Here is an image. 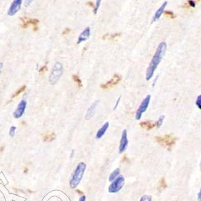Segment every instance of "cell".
I'll return each mask as SVG.
<instances>
[{"label":"cell","instance_id":"obj_1","mask_svg":"<svg viewBox=\"0 0 201 201\" xmlns=\"http://www.w3.org/2000/svg\"><path fill=\"white\" fill-rule=\"evenodd\" d=\"M167 49V43L166 42H161L160 43H159L158 46L156 49V52L154 54L149 66L147 68L146 73V80H149L152 76H153V74L157 68V67L160 63L161 62L165 53Z\"/></svg>","mask_w":201,"mask_h":201},{"label":"cell","instance_id":"obj_2","mask_svg":"<svg viewBox=\"0 0 201 201\" xmlns=\"http://www.w3.org/2000/svg\"><path fill=\"white\" fill-rule=\"evenodd\" d=\"M86 168V165L83 162H81L77 165L70 181V186L71 188H76L80 184L83 178Z\"/></svg>","mask_w":201,"mask_h":201},{"label":"cell","instance_id":"obj_3","mask_svg":"<svg viewBox=\"0 0 201 201\" xmlns=\"http://www.w3.org/2000/svg\"><path fill=\"white\" fill-rule=\"evenodd\" d=\"M63 73V65L59 62H56L52 68L50 75L49 77V82L50 85H55L60 79Z\"/></svg>","mask_w":201,"mask_h":201},{"label":"cell","instance_id":"obj_4","mask_svg":"<svg viewBox=\"0 0 201 201\" xmlns=\"http://www.w3.org/2000/svg\"><path fill=\"white\" fill-rule=\"evenodd\" d=\"M156 141L158 143L161 144L162 146L167 148L169 150H170L175 144L177 138L173 137L170 134H166V135L156 136L155 137Z\"/></svg>","mask_w":201,"mask_h":201},{"label":"cell","instance_id":"obj_5","mask_svg":"<svg viewBox=\"0 0 201 201\" xmlns=\"http://www.w3.org/2000/svg\"><path fill=\"white\" fill-rule=\"evenodd\" d=\"M125 184V180L123 176H118L108 187V191L110 193H117L123 187Z\"/></svg>","mask_w":201,"mask_h":201},{"label":"cell","instance_id":"obj_6","mask_svg":"<svg viewBox=\"0 0 201 201\" xmlns=\"http://www.w3.org/2000/svg\"><path fill=\"white\" fill-rule=\"evenodd\" d=\"M150 99H151V96L150 95H147L146 98L142 101L141 103L140 104V106L138 107L137 110V113L135 114V119L137 120H139L141 119L142 115L146 111L150 103Z\"/></svg>","mask_w":201,"mask_h":201},{"label":"cell","instance_id":"obj_7","mask_svg":"<svg viewBox=\"0 0 201 201\" xmlns=\"http://www.w3.org/2000/svg\"><path fill=\"white\" fill-rule=\"evenodd\" d=\"M27 107V102L24 100H22L18 104L16 109L13 113V117L18 119L24 115V112Z\"/></svg>","mask_w":201,"mask_h":201},{"label":"cell","instance_id":"obj_8","mask_svg":"<svg viewBox=\"0 0 201 201\" xmlns=\"http://www.w3.org/2000/svg\"><path fill=\"white\" fill-rule=\"evenodd\" d=\"M121 79V78L119 74H114L113 77L110 80H109L108 82H107L106 83L104 84L101 85L100 88L103 89H109L110 88L116 86V85H117L120 82Z\"/></svg>","mask_w":201,"mask_h":201},{"label":"cell","instance_id":"obj_9","mask_svg":"<svg viewBox=\"0 0 201 201\" xmlns=\"http://www.w3.org/2000/svg\"><path fill=\"white\" fill-rule=\"evenodd\" d=\"M22 4L21 0H15L11 4L8 11L7 15L10 16L15 15L21 9Z\"/></svg>","mask_w":201,"mask_h":201},{"label":"cell","instance_id":"obj_10","mask_svg":"<svg viewBox=\"0 0 201 201\" xmlns=\"http://www.w3.org/2000/svg\"><path fill=\"white\" fill-rule=\"evenodd\" d=\"M128 145V139H127V131L126 129H124L122 132L121 137L120 140V146H119V152L120 153L124 152Z\"/></svg>","mask_w":201,"mask_h":201},{"label":"cell","instance_id":"obj_11","mask_svg":"<svg viewBox=\"0 0 201 201\" xmlns=\"http://www.w3.org/2000/svg\"><path fill=\"white\" fill-rule=\"evenodd\" d=\"M22 21V27L26 29L30 25L33 26V27H38L39 23V21L37 19H29L26 17L21 18Z\"/></svg>","mask_w":201,"mask_h":201},{"label":"cell","instance_id":"obj_12","mask_svg":"<svg viewBox=\"0 0 201 201\" xmlns=\"http://www.w3.org/2000/svg\"><path fill=\"white\" fill-rule=\"evenodd\" d=\"M99 103V100H96L91 106L89 107L85 115V119L86 120H89L91 119L94 115L95 112L96 110V107L98 106V104Z\"/></svg>","mask_w":201,"mask_h":201},{"label":"cell","instance_id":"obj_13","mask_svg":"<svg viewBox=\"0 0 201 201\" xmlns=\"http://www.w3.org/2000/svg\"><path fill=\"white\" fill-rule=\"evenodd\" d=\"M90 33H91L90 28H89V27H87L86 28H85V30L80 34L78 38L77 43L80 44L81 42L86 41L89 38V36H90Z\"/></svg>","mask_w":201,"mask_h":201},{"label":"cell","instance_id":"obj_14","mask_svg":"<svg viewBox=\"0 0 201 201\" xmlns=\"http://www.w3.org/2000/svg\"><path fill=\"white\" fill-rule=\"evenodd\" d=\"M167 5V1H165L162 6L156 10V12H155L153 17V19H152V22H156L161 17V16L162 15V14L163 13V12H164L165 8L166 7Z\"/></svg>","mask_w":201,"mask_h":201},{"label":"cell","instance_id":"obj_15","mask_svg":"<svg viewBox=\"0 0 201 201\" xmlns=\"http://www.w3.org/2000/svg\"><path fill=\"white\" fill-rule=\"evenodd\" d=\"M109 126V123L108 121L106 122L103 124V126L97 131L96 133V138L98 139H100L101 138H102V137L105 135V133L107 130Z\"/></svg>","mask_w":201,"mask_h":201},{"label":"cell","instance_id":"obj_16","mask_svg":"<svg viewBox=\"0 0 201 201\" xmlns=\"http://www.w3.org/2000/svg\"><path fill=\"white\" fill-rule=\"evenodd\" d=\"M140 126L147 130H151L153 128H154L156 126V124L155 123H153L152 121H143L140 123Z\"/></svg>","mask_w":201,"mask_h":201},{"label":"cell","instance_id":"obj_17","mask_svg":"<svg viewBox=\"0 0 201 201\" xmlns=\"http://www.w3.org/2000/svg\"><path fill=\"white\" fill-rule=\"evenodd\" d=\"M120 169L119 168H117L116 170H114L112 173L109 176V181L110 182L113 181L114 180L118 177V176L120 174Z\"/></svg>","mask_w":201,"mask_h":201},{"label":"cell","instance_id":"obj_18","mask_svg":"<svg viewBox=\"0 0 201 201\" xmlns=\"http://www.w3.org/2000/svg\"><path fill=\"white\" fill-rule=\"evenodd\" d=\"M72 78H73V80L74 82V83L76 84V85L79 88H81L82 87L83 85H82V80L80 79V77L76 74H73V76H72Z\"/></svg>","mask_w":201,"mask_h":201},{"label":"cell","instance_id":"obj_19","mask_svg":"<svg viewBox=\"0 0 201 201\" xmlns=\"http://www.w3.org/2000/svg\"><path fill=\"white\" fill-rule=\"evenodd\" d=\"M26 85H24V86H21L20 88H19L18 89V90L13 94V96H12V99H13L18 97L20 94L23 93L26 90Z\"/></svg>","mask_w":201,"mask_h":201},{"label":"cell","instance_id":"obj_20","mask_svg":"<svg viewBox=\"0 0 201 201\" xmlns=\"http://www.w3.org/2000/svg\"><path fill=\"white\" fill-rule=\"evenodd\" d=\"M167 185L166 184L165 178L164 177L161 178L160 181V186H159L158 189L160 190H163L165 189L166 188H167Z\"/></svg>","mask_w":201,"mask_h":201},{"label":"cell","instance_id":"obj_21","mask_svg":"<svg viewBox=\"0 0 201 201\" xmlns=\"http://www.w3.org/2000/svg\"><path fill=\"white\" fill-rule=\"evenodd\" d=\"M164 119H165V116H164V115H163V116H160V117H159L158 121L155 123L156 127H157V128H160V127L161 126V125H162V124H163V122Z\"/></svg>","mask_w":201,"mask_h":201},{"label":"cell","instance_id":"obj_22","mask_svg":"<svg viewBox=\"0 0 201 201\" xmlns=\"http://www.w3.org/2000/svg\"><path fill=\"white\" fill-rule=\"evenodd\" d=\"M121 33H115L114 35H106L103 36V39H114L116 38L119 36H120Z\"/></svg>","mask_w":201,"mask_h":201},{"label":"cell","instance_id":"obj_23","mask_svg":"<svg viewBox=\"0 0 201 201\" xmlns=\"http://www.w3.org/2000/svg\"><path fill=\"white\" fill-rule=\"evenodd\" d=\"M152 197L150 195H143L140 201H152Z\"/></svg>","mask_w":201,"mask_h":201},{"label":"cell","instance_id":"obj_24","mask_svg":"<svg viewBox=\"0 0 201 201\" xmlns=\"http://www.w3.org/2000/svg\"><path fill=\"white\" fill-rule=\"evenodd\" d=\"M101 2H102V1H100V0H98V1H96V6H94V10H93L94 13L95 15H96L97 13V11H98V10H99V7H100V4H101Z\"/></svg>","mask_w":201,"mask_h":201},{"label":"cell","instance_id":"obj_25","mask_svg":"<svg viewBox=\"0 0 201 201\" xmlns=\"http://www.w3.org/2000/svg\"><path fill=\"white\" fill-rule=\"evenodd\" d=\"M16 129V127L15 126H11L9 129V135L12 137H13L15 133V130Z\"/></svg>","mask_w":201,"mask_h":201},{"label":"cell","instance_id":"obj_26","mask_svg":"<svg viewBox=\"0 0 201 201\" xmlns=\"http://www.w3.org/2000/svg\"><path fill=\"white\" fill-rule=\"evenodd\" d=\"M164 12V15L167 16V17H169V18H172V19L175 18V16H174L173 12H172V11H165Z\"/></svg>","mask_w":201,"mask_h":201},{"label":"cell","instance_id":"obj_27","mask_svg":"<svg viewBox=\"0 0 201 201\" xmlns=\"http://www.w3.org/2000/svg\"><path fill=\"white\" fill-rule=\"evenodd\" d=\"M196 105L199 109H201V95H199V96H197L196 101Z\"/></svg>","mask_w":201,"mask_h":201},{"label":"cell","instance_id":"obj_28","mask_svg":"<svg viewBox=\"0 0 201 201\" xmlns=\"http://www.w3.org/2000/svg\"><path fill=\"white\" fill-rule=\"evenodd\" d=\"M54 137H55V135H54V133H53L52 134H51V135H46V137H44V140L45 141H47V140H49V141H51L53 139H54Z\"/></svg>","mask_w":201,"mask_h":201},{"label":"cell","instance_id":"obj_29","mask_svg":"<svg viewBox=\"0 0 201 201\" xmlns=\"http://www.w3.org/2000/svg\"><path fill=\"white\" fill-rule=\"evenodd\" d=\"M47 65H44V66H42L41 68L39 69V73H45L46 71H47Z\"/></svg>","mask_w":201,"mask_h":201},{"label":"cell","instance_id":"obj_30","mask_svg":"<svg viewBox=\"0 0 201 201\" xmlns=\"http://www.w3.org/2000/svg\"><path fill=\"white\" fill-rule=\"evenodd\" d=\"M71 30L69 28H66L65 29V30H63V33H62V35H68L70 32Z\"/></svg>","mask_w":201,"mask_h":201},{"label":"cell","instance_id":"obj_31","mask_svg":"<svg viewBox=\"0 0 201 201\" xmlns=\"http://www.w3.org/2000/svg\"><path fill=\"white\" fill-rule=\"evenodd\" d=\"M188 3L189 5H190L191 7H195L196 3H195L194 1H192V0H190V1H188Z\"/></svg>","mask_w":201,"mask_h":201},{"label":"cell","instance_id":"obj_32","mask_svg":"<svg viewBox=\"0 0 201 201\" xmlns=\"http://www.w3.org/2000/svg\"><path fill=\"white\" fill-rule=\"evenodd\" d=\"M79 201H86V196L85 195L82 196L79 199Z\"/></svg>","mask_w":201,"mask_h":201},{"label":"cell","instance_id":"obj_33","mask_svg":"<svg viewBox=\"0 0 201 201\" xmlns=\"http://www.w3.org/2000/svg\"><path fill=\"white\" fill-rule=\"evenodd\" d=\"M197 199H198V201H201V191L200 190L199 192L198 193V194H197Z\"/></svg>","mask_w":201,"mask_h":201},{"label":"cell","instance_id":"obj_34","mask_svg":"<svg viewBox=\"0 0 201 201\" xmlns=\"http://www.w3.org/2000/svg\"><path fill=\"white\" fill-rule=\"evenodd\" d=\"M3 67V63L2 62H0V74H1Z\"/></svg>","mask_w":201,"mask_h":201},{"label":"cell","instance_id":"obj_35","mask_svg":"<svg viewBox=\"0 0 201 201\" xmlns=\"http://www.w3.org/2000/svg\"><path fill=\"white\" fill-rule=\"evenodd\" d=\"M120 97L119 98V99H118V100H117V103H116V106H115V107H114V110L116 109V107H117V106H118V105H119V102H120Z\"/></svg>","mask_w":201,"mask_h":201},{"label":"cell","instance_id":"obj_36","mask_svg":"<svg viewBox=\"0 0 201 201\" xmlns=\"http://www.w3.org/2000/svg\"><path fill=\"white\" fill-rule=\"evenodd\" d=\"M87 4H88V6H91V7H93V6H94V5H93V3H91V2H90V1H89V2H88Z\"/></svg>","mask_w":201,"mask_h":201},{"label":"cell","instance_id":"obj_37","mask_svg":"<svg viewBox=\"0 0 201 201\" xmlns=\"http://www.w3.org/2000/svg\"><path fill=\"white\" fill-rule=\"evenodd\" d=\"M76 191H77V193H80H80H81V194H83V192L80 191L79 190H76Z\"/></svg>","mask_w":201,"mask_h":201}]
</instances>
